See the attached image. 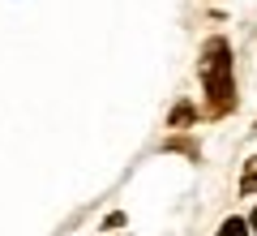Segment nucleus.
Here are the masks:
<instances>
[{"instance_id": "1", "label": "nucleus", "mask_w": 257, "mask_h": 236, "mask_svg": "<svg viewBox=\"0 0 257 236\" xmlns=\"http://www.w3.org/2000/svg\"><path fill=\"white\" fill-rule=\"evenodd\" d=\"M202 77H206V91L214 95V112H227L231 108V60H227V43L223 39L206 43Z\"/></svg>"}, {"instance_id": "2", "label": "nucleus", "mask_w": 257, "mask_h": 236, "mask_svg": "<svg viewBox=\"0 0 257 236\" xmlns=\"http://www.w3.org/2000/svg\"><path fill=\"white\" fill-rule=\"evenodd\" d=\"M219 236H248V223H244V219H227Z\"/></svg>"}, {"instance_id": "3", "label": "nucleus", "mask_w": 257, "mask_h": 236, "mask_svg": "<svg viewBox=\"0 0 257 236\" xmlns=\"http://www.w3.org/2000/svg\"><path fill=\"white\" fill-rule=\"evenodd\" d=\"M248 227H253V232H257V210H253V219H248Z\"/></svg>"}]
</instances>
